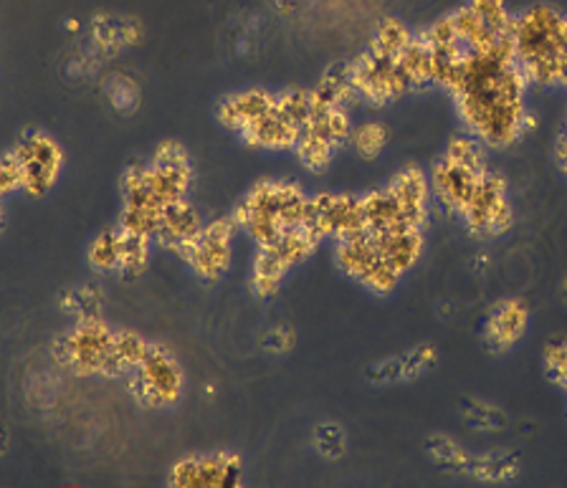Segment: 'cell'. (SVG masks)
I'll return each instance as SVG.
<instances>
[{"label": "cell", "mask_w": 567, "mask_h": 488, "mask_svg": "<svg viewBox=\"0 0 567 488\" xmlns=\"http://www.w3.org/2000/svg\"><path fill=\"white\" fill-rule=\"evenodd\" d=\"M529 82L512 53V41L472 53L451 82L449 92L466 135L486 149H504L525 137Z\"/></svg>", "instance_id": "6da1fadb"}, {"label": "cell", "mask_w": 567, "mask_h": 488, "mask_svg": "<svg viewBox=\"0 0 567 488\" xmlns=\"http://www.w3.org/2000/svg\"><path fill=\"white\" fill-rule=\"evenodd\" d=\"M348 74L358 100L370 106H388L413 89L433 84L421 33L398 18H383L375 25L368 46L348 61Z\"/></svg>", "instance_id": "7a4b0ae2"}, {"label": "cell", "mask_w": 567, "mask_h": 488, "mask_svg": "<svg viewBox=\"0 0 567 488\" xmlns=\"http://www.w3.org/2000/svg\"><path fill=\"white\" fill-rule=\"evenodd\" d=\"M512 53L529 86H567V13L537 3L514 15Z\"/></svg>", "instance_id": "3957f363"}, {"label": "cell", "mask_w": 567, "mask_h": 488, "mask_svg": "<svg viewBox=\"0 0 567 488\" xmlns=\"http://www.w3.org/2000/svg\"><path fill=\"white\" fill-rule=\"evenodd\" d=\"M309 198L291 180H261L238 203L234 220L256 246H266L287 230L307 226Z\"/></svg>", "instance_id": "277c9868"}, {"label": "cell", "mask_w": 567, "mask_h": 488, "mask_svg": "<svg viewBox=\"0 0 567 488\" xmlns=\"http://www.w3.org/2000/svg\"><path fill=\"white\" fill-rule=\"evenodd\" d=\"M53 357L79 377H127L120 354V330L102 319H82L53 342Z\"/></svg>", "instance_id": "5b68a950"}, {"label": "cell", "mask_w": 567, "mask_h": 488, "mask_svg": "<svg viewBox=\"0 0 567 488\" xmlns=\"http://www.w3.org/2000/svg\"><path fill=\"white\" fill-rule=\"evenodd\" d=\"M512 23L514 15L507 0H466L454 13L441 18L443 31L466 59L472 53L509 43Z\"/></svg>", "instance_id": "8992f818"}, {"label": "cell", "mask_w": 567, "mask_h": 488, "mask_svg": "<svg viewBox=\"0 0 567 488\" xmlns=\"http://www.w3.org/2000/svg\"><path fill=\"white\" fill-rule=\"evenodd\" d=\"M312 100H315L312 117H309L305 129H301L295 153L299 157V163L305 165L309 173H324L327 167L332 165L334 155L340 153L344 145H350L352 110L319 100V96H315V92H312Z\"/></svg>", "instance_id": "52a82bcc"}, {"label": "cell", "mask_w": 567, "mask_h": 488, "mask_svg": "<svg viewBox=\"0 0 567 488\" xmlns=\"http://www.w3.org/2000/svg\"><path fill=\"white\" fill-rule=\"evenodd\" d=\"M319 236L307 226H299L295 230L279 236L277 241L259 246L256 259L248 273V283L256 297L269 299L281 289L284 279L289 277L291 269H297L299 263L312 259V253L319 248Z\"/></svg>", "instance_id": "ba28073f"}, {"label": "cell", "mask_w": 567, "mask_h": 488, "mask_svg": "<svg viewBox=\"0 0 567 488\" xmlns=\"http://www.w3.org/2000/svg\"><path fill=\"white\" fill-rule=\"evenodd\" d=\"M127 387L140 405L171 407L183 397L185 377L171 350L150 344L145 357L127 375Z\"/></svg>", "instance_id": "9c48e42d"}, {"label": "cell", "mask_w": 567, "mask_h": 488, "mask_svg": "<svg viewBox=\"0 0 567 488\" xmlns=\"http://www.w3.org/2000/svg\"><path fill=\"white\" fill-rule=\"evenodd\" d=\"M456 218L476 238H496L507 233L514 224V208L504 177L496 170L486 173Z\"/></svg>", "instance_id": "30bf717a"}, {"label": "cell", "mask_w": 567, "mask_h": 488, "mask_svg": "<svg viewBox=\"0 0 567 488\" xmlns=\"http://www.w3.org/2000/svg\"><path fill=\"white\" fill-rule=\"evenodd\" d=\"M334 263L344 277L352 279L360 287L378 297H385L390 291H395L401 279L388 269L385 261L380 259L378 246L372 241L368 230H362L358 236L344 238V241L334 243Z\"/></svg>", "instance_id": "8fae6325"}, {"label": "cell", "mask_w": 567, "mask_h": 488, "mask_svg": "<svg viewBox=\"0 0 567 488\" xmlns=\"http://www.w3.org/2000/svg\"><path fill=\"white\" fill-rule=\"evenodd\" d=\"M307 228L315 230L319 241H344L368 228L362 195L319 193L309 198Z\"/></svg>", "instance_id": "7c38bea8"}, {"label": "cell", "mask_w": 567, "mask_h": 488, "mask_svg": "<svg viewBox=\"0 0 567 488\" xmlns=\"http://www.w3.org/2000/svg\"><path fill=\"white\" fill-rule=\"evenodd\" d=\"M8 153L21 167L23 193L33 195V198L47 195L64 170V153H61L56 139L43 135V132H29Z\"/></svg>", "instance_id": "4fadbf2b"}, {"label": "cell", "mask_w": 567, "mask_h": 488, "mask_svg": "<svg viewBox=\"0 0 567 488\" xmlns=\"http://www.w3.org/2000/svg\"><path fill=\"white\" fill-rule=\"evenodd\" d=\"M238 230L234 216L213 220L193 241L183 248L181 259L190 266V271L203 281H218L230 266L234 251V233Z\"/></svg>", "instance_id": "5bb4252c"}, {"label": "cell", "mask_w": 567, "mask_h": 488, "mask_svg": "<svg viewBox=\"0 0 567 488\" xmlns=\"http://www.w3.org/2000/svg\"><path fill=\"white\" fill-rule=\"evenodd\" d=\"M241 458L234 454H206V456H188L171 468L167 484L175 488H220V486H238L241 484Z\"/></svg>", "instance_id": "9a60e30c"}, {"label": "cell", "mask_w": 567, "mask_h": 488, "mask_svg": "<svg viewBox=\"0 0 567 488\" xmlns=\"http://www.w3.org/2000/svg\"><path fill=\"white\" fill-rule=\"evenodd\" d=\"M532 312L527 301L507 297L494 301L484 319V344L492 354H504L517 347L529 332Z\"/></svg>", "instance_id": "2e32d148"}, {"label": "cell", "mask_w": 567, "mask_h": 488, "mask_svg": "<svg viewBox=\"0 0 567 488\" xmlns=\"http://www.w3.org/2000/svg\"><path fill=\"white\" fill-rule=\"evenodd\" d=\"M439 350L431 342H421L415 347L398 352L393 357L372 362L365 377L372 385H405L415 383L439 367Z\"/></svg>", "instance_id": "e0dca14e"}, {"label": "cell", "mask_w": 567, "mask_h": 488, "mask_svg": "<svg viewBox=\"0 0 567 488\" xmlns=\"http://www.w3.org/2000/svg\"><path fill=\"white\" fill-rule=\"evenodd\" d=\"M299 135L301 127L289 117V112L279 104L277 96V102H274L269 110L244 132L241 139L246 145L259 149H295Z\"/></svg>", "instance_id": "ac0fdd59"}, {"label": "cell", "mask_w": 567, "mask_h": 488, "mask_svg": "<svg viewBox=\"0 0 567 488\" xmlns=\"http://www.w3.org/2000/svg\"><path fill=\"white\" fill-rule=\"evenodd\" d=\"M274 102H277V94L274 92H266V89H246V92L224 96V100L218 102L216 114L218 122L224 124L226 129L236 132V135L241 137Z\"/></svg>", "instance_id": "d6986e66"}, {"label": "cell", "mask_w": 567, "mask_h": 488, "mask_svg": "<svg viewBox=\"0 0 567 488\" xmlns=\"http://www.w3.org/2000/svg\"><path fill=\"white\" fill-rule=\"evenodd\" d=\"M203 226L206 224H203L198 210H195L188 200L173 203V206L163 212V220H159L153 241L167 248V251L181 253L183 248L200 233Z\"/></svg>", "instance_id": "ffe728a7"}, {"label": "cell", "mask_w": 567, "mask_h": 488, "mask_svg": "<svg viewBox=\"0 0 567 488\" xmlns=\"http://www.w3.org/2000/svg\"><path fill=\"white\" fill-rule=\"evenodd\" d=\"M456 476L478 484H509L519 476V460L509 454H466Z\"/></svg>", "instance_id": "44dd1931"}, {"label": "cell", "mask_w": 567, "mask_h": 488, "mask_svg": "<svg viewBox=\"0 0 567 488\" xmlns=\"http://www.w3.org/2000/svg\"><path fill=\"white\" fill-rule=\"evenodd\" d=\"M89 266L100 273H120L122 271V228L104 230L89 243L86 251Z\"/></svg>", "instance_id": "7402d4cb"}, {"label": "cell", "mask_w": 567, "mask_h": 488, "mask_svg": "<svg viewBox=\"0 0 567 488\" xmlns=\"http://www.w3.org/2000/svg\"><path fill=\"white\" fill-rule=\"evenodd\" d=\"M390 142V132L383 122H362L360 127H352L350 147L365 163H375V159L385 153Z\"/></svg>", "instance_id": "603a6c76"}, {"label": "cell", "mask_w": 567, "mask_h": 488, "mask_svg": "<svg viewBox=\"0 0 567 488\" xmlns=\"http://www.w3.org/2000/svg\"><path fill=\"white\" fill-rule=\"evenodd\" d=\"M61 309L69 316H74V322L82 319H102V294L94 287H71L61 294Z\"/></svg>", "instance_id": "cb8c5ba5"}, {"label": "cell", "mask_w": 567, "mask_h": 488, "mask_svg": "<svg viewBox=\"0 0 567 488\" xmlns=\"http://www.w3.org/2000/svg\"><path fill=\"white\" fill-rule=\"evenodd\" d=\"M461 413H464V420L468 423V428L474 430H484V433H499L507 428V415L499 407L484 401H464L461 405Z\"/></svg>", "instance_id": "d4e9b609"}, {"label": "cell", "mask_w": 567, "mask_h": 488, "mask_svg": "<svg viewBox=\"0 0 567 488\" xmlns=\"http://www.w3.org/2000/svg\"><path fill=\"white\" fill-rule=\"evenodd\" d=\"M312 446L322 458L337 460L348 454V436H344L342 425L319 423L312 433Z\"/></svg>", "instance_id": "484cf974"}, {"label": "cell", "mask_w": 567, "mask_h": 488, "mask_svg": "<svg viewBox=\"0 0 567 488\" xmlns=\"http://www.w3.org/2000/svg\"><path fill=\"white\" fill-rule=\"evenodd\" d=\"M543 365L549 383L567 397V340L547 342L543 352Z\"/></svg>", "instance_id": "4316f807"}, {"label": "cell", "mask_w": 567, "mask_h": 488, "mask_svg": "<svg viewBox=\"0 0 567 488\" xmlns=\"http://www.w3.org/2000/svg\"><path fill=\"white\" fill-rule=\"evenodd\" d=\"M106 94H110V102L117 106V110H122V112L135 110L137 100H140L137 86L132 84L130 79H124V76H114L112 82L106 84Z\"/></svg>", "instance_id": "83f0119b"}, {"label": "cell", "mask_w": 567, "mask_h": 488, "mask_svg": "<svg viewBox=\"0 0 567 488\" xmlns=\"http://www.w3.org/2000/svg\"><path fill=\"white\" fill-rule=\"evenodd\" d=\"M264 350L269 354H287L297 344V334L289 324H277L264 334Z\"/></svg>", "instance_id": "f1b7e54d"}, {"label": "cell", "mask_w": 567, "mask_h": 488, "mask_svg": "<svg viewBox=\"0 0 567 488\" xmlns=\"http://www.w3.org/2000/svg\"><path fill=\"white\" fill-rule=\"evenodd\" d=\"M23 190V175H21V167L13 159V155L8 153L3 157V165H0V193L3 195H13V193H21Z\"/></svg>", "instance_id": "f546056e"}, {"label": "cell", "mask_w": 567, "mask_h": 488, "mask_svg": "<svg viewBox=\"0 0 567 488\" xmlns=\"http://www.w3.org/2000/svg\"><path fill=\"white\" fill-rule=\"evenodd\" d=\"M560 299H563V304L567 307V273H565L563 281H560Z\"/></svg>", "instance_id": "4dcf8cb0"}]
</instances>
